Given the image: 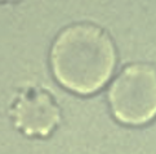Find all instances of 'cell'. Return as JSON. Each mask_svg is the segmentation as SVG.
Listing matches in <instances>:
<instances>
[{
    "mask_svg": "<svg viewBox=\"0 0 156 154\" xmlns=\"http://www.w3.org/2000/svg\"><path fill=\"white\" fill-rule=\"evenodd\" d=\"M16 129L30 137H47L61 122V109L51 91L26 85L16 92L9 107Z\"/></svg>",
    "mask_w": 156,
    "mask_h": 154,
    "instance_id": "cell-3",
    "label": "cell"
},
{
    "mask_svg": "<svg viewBox=\"0 0 156 154\" xmlns=\"http://www.w3.org/2000/svg\"><path fill=\"white\" fill-rule=\"evenodd\" d=\"M116 64L110 35L92 23H75L58 34L51 49V67L61 85L79 95L106 85Z\"/></svg>",
    "mask_w": 156,
    "mask_h": 154,
    "instance_id": "cell-1",
    "label": "cell"
},
{
    "mask_svg": "<svg viewBox=\"0 0 156 154\" xmlns=\"http://www.w3.org/2000/svg\"><path fill=\"white\" fill-rule=\"evenodd\" d=\"M114 117L129 126L146 125L156 117V68L133 63L121 71L108 90Z\"/></svg>",
    "mask_w": 156,
    "mask_h": 154,
    "instance_id": "cell-2",
    "label": "cell"
}]
</instances>
